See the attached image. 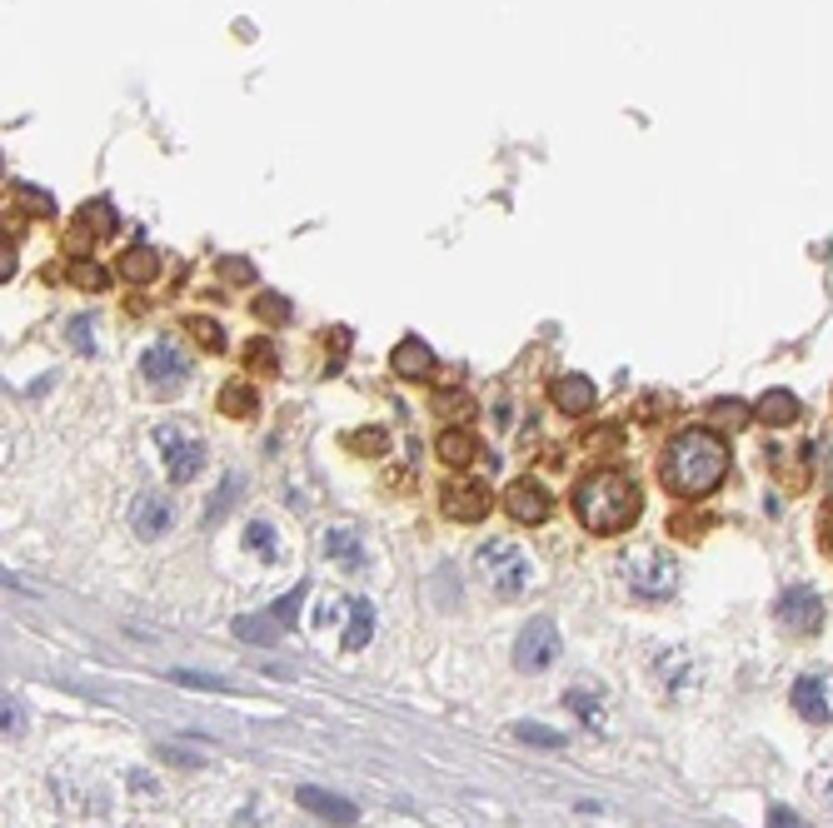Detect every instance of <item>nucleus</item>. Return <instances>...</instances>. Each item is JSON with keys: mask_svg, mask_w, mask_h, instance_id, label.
Returning a JSON list of instances; mask_svg holds the SVG:
<instances>
[{"mask_svg": "<svg viewBox=\"0 0 833 828\" xmlns=\"http://www.w3.org/2000/svg\"><path fill=\"white\" fill-rule=\"evenodd\" d=\"M729 474V444L714 430H679L664 444L659 479L674 499H703L724 485Z\"/></svg>", "mask_w": 833, "mask_h": 828, "instance_id": "obj_1", "label": "nucleus"}, {"mask_svg": "<svg viewBox=\"0 0 833 828\" xmlns=\"http://www.w3.org/2000/svg\"><path fill=\"white\" fill-rule=\"evenodd\" d=\"M638 509H644L638 489L614 470L585 474L579 489H574V515H579V525L589 534H619V529H629L638 519Z\"/></svg>", "mask_w": 833, "mask_h": 828, "instance_id": "obj_2", "label": "nucleus"}, {"mask_svg": "<svg viewBox=\"0 0 833 828\" xmlns=\"http://www.w3.org/2000/svg\"><path fill=\"white\" fill-rule=\"evenodd\" d=\"M475 570L485 574V584H495L499 594H520V589H530V579H534L530 554H524L514 539H485V544L475 549Z\"/></svg>", "mask_w": 833, "mask_h": 828, "instance_id": "obj_3", "label": "nucleus"}, {"mask_svg": "<svg viewBox=\"0 0 833 828\" xmlns=\"http://www.w3.org/2000/svg\"><path fill=\"white\" fill-rule=\"evenodd\" d=\"M624 579L638 599H669L679 589V564L664 549H634L624 560Z\"/></svg>", "mask_w": 833, "mask_h": 828, "instance_id": "obj_4", "label": "nucleus"}, {"mask_svg": "<svg viewBox=\"0 0 833 828\" xmlns=\"http://www.w3.org/2000/svg\"><path fill=\"white\" fill-rule=\"evenodd\" d=\"M141 375H145V385H151L155 395H175V389H185V379H190V360H185L180 344L155 340L151 350L141 355Z\"/></svg>", "mask_w": 833, "mask_h": 828, "instance_id": "obj_5", "label": "nucleus"}, {"mask_svg": "<svg viewBox=\"0 0 833 828\" xmlns=\"http://www.w3.org/2000/svg\"><path fill=\"white\" fill-rule=\"evenodd\" d=\"M559 654H564V644H559L554 619H530L524 634L514 639V669H520V674H544Z\"/></svg>", "mask_w": 833, "mask_h": 828, "instance_id": "obj_6", "label": "nucleus"}, {"mask_svg": "<svg viewBox=\"0 0 833 828\" xmlns=\"http://www.w3.org/2000/svg\"><path fill=\"white\" fill-rule=\"evenodd\" d=\"M155 444L165 450V474H170V485H190V479L206 470V444L180 434L175 424H160V430H155Z\"/></svg>", "mask_w": 833, "mask_h": 828, "instance_id": "obj_7", "label": "nucleus"}, {"mask_svg": "<svg viewBox=\"0 0 833 828\" xmlns=\"http://www.w3.org/2000/svg\"><path fill=\"white\" fill-rule=\"evenodd\" d=\"M774 614H779V625L789 629V634H819L823 629V599L813 589H803V584L784 589L779 604H774Z\"/></svg>", "mask_w": 833, "mask_h": 828, "instance_id": "obj_8", "label": "nucleus"}, {"mask_svg": "<svg viewBox=\"0 0 833 828\" xmlns=\"http://www.w3.org/2000/svg\"><path fill=\"white\" fill-rule=\"evenodd\" d=\"M504 509L514 525H544L554 509V499L544 495V485H534V479H520V485L504 489Z\"/></svg>", "mask_w": 833, "mask_h": 828, "instance_id": "obj_9", "label": "nucleus"}, {"mask_svg": "<svg viewBox=\"0 0 833 828\" xmlns=\"http://www.w3.org/2000/svg\"><path fill=\"white\" fill-rule=\"evenodd\" d=\"M444 515L459 519V525H479V519L489 515V489L475 485V479H465V485H444Z\"/></svg>", "mask_w": 833, "mask_h": 828, "instance_id": "obj_10", "label": "nucleus"}, {"mask_svg": "<svg viewBox=\"0 0 833 828\" xmlns=\"http://www.w3.org/2000/svg\"><path fill=\"white\" fill-rule=\"evenodd\" d=\"M175 525V505L165 495H135L131 499V529L141 539H160Z\"/></svg>", "mask_w": 833, "mask_h": 828, "instance_id": "obj_11", "label": "nucleus"}, {"mask_svg": "<svg viewBox=\"0 0 833 828\" xmlns=\"http://www.w3.org/2000/svg\"><path fill=\"white\" fill-rule=\"evenodd\" d=\"M595 385H589L585 375H559L549 385V405L559 409V415H589L595 409Z\"/></svg>", "mask_w": 833, "mask_h": 828, "instance_id": "obj_12", "label": "nucleus"}, {"mask_svg": "<svg viewBox=\"0 0 833 828\" xmlns=\"http://www.w3.org/2000/svg\"><path fill=\"white\" fill-rule=\"evenodd\" d=\"M390 365H395V375L400 379H430L434 375V350L420 340V334H410V340L395 344Z\"/></svg>", "mask_w": 833, "mask_h": 828, "instance_id": "obj_13", "label": "nucleus"}, {"mask_svg": "<svg viewBox=\"0 0 833 828\" xmlns=\"http://www.w3.org/2000/svg\"><path fill=\"white\" fill-rule=\"evenodd\" d=\"M300 808H310V814H320L325 824H340V828H349L359 818V808L349 798L325 794V788H300Z\"/></svg>", "mask_w": 833, "mask_h": 828, "instance_id": "obj_14", "label": "nucleus"}, {"mask_svg": "<svg viewBox=\"0 0 833 828\" xmlns=\"http://www.w3.org/2000/svg\"><path fill=\"white\" fill-rule=\"evenodd\" d=\"M793 709H799L809 724H833L829 684H823V678H799V684H793Z\"/></svg>", "mask_w": 833, "mask_h": 828, "instance_id": "obj_15", "label": "nucleus"}, {"mask_svg": "<svg viewBox=\"0 0 833 828\" xmlns=\"http://www.w3.org/2000/svg\"><path fill=\"white\" fill-rule=\"evenodd\" d=\"M803 415V405H799V395L793 389H764V399L754 405V420H764V424H793Z\"/></svg>", "mask_w": 833, "mask_h": 828, "instance_id": "obj_16", "label": "nucleus"}, {"mask_svg": "<svg viewBox=\"0 0 833 828\" xmlns=\"http://www.w3.org/2000/svg\"><path fill=\"white\" fill-rule=\"evenodd\" d=\"M345 649L355 654V649H365L369 639H375V604L369 599H349V614H345Z\"/></svg>", "mask_w": 833, "mask_h": 828, "instance_id": "obj_17", "label": "nucleus"}, {"mask_svg": "<svg viewBox=\"0 0 833 828\" xmlns=\"http://www.w3.org/2000/svg\"><path fill=\"white\" fill-rule=\"evenodd\" d=\"M255 409H260V399H255L249 379H230V385L220 389V415H230V420H249Z\"/></svg>", "mask_w": 833, "mask_h": 828, "instance_id": "obj_18", "label": "nucleus"}, {"mask_svg": "<svg viewBox=\"0 0 833 828\" xmlns=\"http://www.w3.org/2000/svg\"><path fill=\"white\" fill-rule=\"evenodd\" d=\"M120 275H125L131 285H151L155 275H160V255H155V250H145V245L125 250V255H120Z\"/></svg>", "mask_w": 833, "mask_h": 828, "instance_id": "obj_19", "label": "nucleus"}, {"mask_svg": "<svg viewBox=\"0 0 833 828\" xmlns=\"http://www.w3.org/2000/svg\"><path fill=\"white\" fill-rule=\"evenodd\" d=\"M434 450H440V460H444V464H455V470H465V464L479 454V440H475V434H469V430H444Z\"/></svg>", "mask_w": 833, "mask_h": 828, "instance_id": "obj_20", "label": "nucleus"}, {"mask_svg": "<svg viewBox=\"0 0 833 828\" xmlns=\"http://www.w3.org/2000/svg\"><path fill=\"white\" fill-rule=\"evenodd\" d=\"M325 554H330V560H340L345 570H359V564H365V549H359V539L349 534V529H330V534H325Z\"/></svg>", "mask_w": 833, "mask_h": 828, "instance_id": "obj_21", "label": "nucleus"}, {"mask_svg": "<svg viewBox=\"0 0 833 828\" xmlns=\"http://www.w3.org/2000/svg\"><path fill=\"white\" fill-rule=\"evenodd\" d=\"M280 619L275 614H249V619H235V634L240 639H249V644H275L280 639Z\"/></svg>", "mask_w": 833, "mask_h": 828, "instance_id": "obj_22", "label": "nucleus"}, {"mask_svg": "<svg viewBox=\"0 0 833 828\" xmlns=\"http://www.w3.org/2000/svg\"><path fill=\"white\" fill-rule=\"evenodd\" d=\"M709 415H714V424H724V430H744V424L754 420V409H748L744 399H714Z\"/></svg>", "mask_w": 833, "mask_h": 828, "instance_id": "obj_23", "label": "nucleus"}, {"mask_svg": "<svg viewBox=\"0 0 833 828\" xmlns=\"http://www.w3.org/2000/svg\"><path fill=\"white\" fill-rule=\"evenodd\" d=\"M110 230H115V216H110L105 200L80 205V235H110Z\"/></svg>", "mask_w": 833, "mask_h": 828, "instance_id": "obj_24", "label": "nucleus"}, {"mask_svg": "<svg viewBox=\"0 0 833 828\" xmlns=\"http://www.w3.org/2000/svg\"><path fill=\"white\" fill-rule=\"evenodd\" d=\"M240 489H245V479L240 474H225V485H220V495H215V505L206 509V525H220V519L235 509V499H240Z\"/></svg>", "mask_w": 833, "mask_h": 828, "instance_id": "obj_25", "label": "nucleus"}, {"mask_svg": "<svg viewBox=\"0 0 833 828\" xmlns=\"http://www.w3.org/2000/svg\"><path fill=\"white\" fill-rule=\"evenodd\" d=\"M514 739L534 743V749H564V733L544 729V724H514Z\"/></svg>", "mask_w": 833, "mask_h": 828, "instance_id": "obj_26", "label": "nucleus"}, {"mask_svg": "<svg viewBox=\"0 0 833 828\" xmlns=\"http://www.w3.org/2000/svg\"><path fill=\"white\" fill-rule=\"evenodd\" d=\"M245 549H255L260 560H275V554H280V549H275V529L265 525V519H255V525L245 529Z\"/></svg>", "mask_w": 833, "mask_h": 828, "instance_id": "obj_27", "label": "nucleus"}, {"mask_svg": "<svg viewBox=\"0 0 833 828\" xmlns=\"http://www.w3.org/2000/svg\"><path fill=\"white\" fill-rule=\"evenodd\" d=\"M70 334V350H80V355H96V324L86 320V314H76V320L66 324Z\"/></svg>", "mask_w": 833, "mask_h": 828, "instance_id": "obj_28", "label": "nucleus"}, {"mask_svg": "<svg viewBox=\"0 0 833 828\" xmlns=\"http://www.w3.org/2000/svg\"><path fill=\"white\" fill-rule=\"evenodd\" d=\"M245 365H249V369H265V375H275V365H280V360H275V344H270V340H249V344H245Z\"/></svg>", "mask_w": 833, "mask_h": 828, "instance_id": "obj_29", "label": "nucleus"}, {"mask_svg": "<svg viewBox=\"0 0 833 828\" xmlns=\"http://www.w3.org/2000/svg\"><path fill=\"white\" fill-rule=\"evenodd\" d=\"M255 314H260L265 324H285L290 320V300H285V295H260V300H255Z\"/></svg>", "mask_w": 833, "mask_h": 828, "instance_id": "obj_30", "label": "nucleus"}, {"mask_svg": "<svg viewBox=\"0 0 833 828\" xmlns=\"http://www.w3.org/2000/svg\"><path fill=\"white\" fill-rule=\"evenodd\" d=\"M300 604H304V584H295V589L290 594H285V599L280 604H275V619H280V625H295V619H300Z\"/></svg>", "mask_w": 833, "mask_h": 828, "instance_id": "obj_31", "label": "nucleus"}, {"mask_svg": "<svg viewBox=\"0 0 833 828\" xmlns=\"http://www.w3.org/2000/svg\"><path fill=\"white\" fill-rule=\"evenodd\" d=\"M15 195H21L25 205H31L35 216H55V200L45 190H35V185H25V180H15Z\"/></svg>", "mask_w": 833, "mask_h": 828, "instance_id": "obj_32", "label": "nucleus"}, {"mask_svg": "<svg viewBox=\"0 0 833 828\" xmlns=\"http://www.w3.org/2000/svg\"><path fill=\"white\" fill-rule=\"evenodd\" d=\"M190 330H196V340L206 344L210 355H220V350H225V330H220V324H210V320H190Z\"/></svg>", "mask_w": 833, "mask_h": 828, "instance_id": "obj_33", "label": "nucleus"}, {"mask_svg": "<svg viewBox=\"0 0 833 828\" xmlns=\"http://www.w3.org/2000/svg\"><path fill=\"white\" fill-rule=\"evenodd\" d=\"M70 280H76V285H86V290H105V285H110V275H105V269H100V265H86V260H80V265L70 269Z\"/></svg>", "mask_w": 833, "mask_h": 828, "instance_id": "obj_34", "label": "nucleus"}, {"mask_svg": "<svg viewBox=\"0 0 833 828\" xmlns=\"http://www.w3.org/2000/svg\"><path fill=\"white\" fill-rule=\"evenodd\" d=\"M0 724H5V733H21L25 729V704L15 699V694H5V714H0Z\"/></svg>", "mask_w": 833, "mask_h": 828, "instance_id": "obj_35", "label": "nucleus"}, {"mask_svg": "<svg viewBox=\"0 0 833 828\" xmlns=\"http://www.w3.org/2000/svg\"><path fill=\"white\" fill-rule=\"evenodd\" d=\"M220 275L235 285H249L255 280V265H249V260H220Z\"/></svg>", "mask_w": 833, "mask_h": 828, "instance_id": "obj_36", "label": "nucleus"}, {"mask_svg": "<svg viewBox=\"0 0 833 828\" xmlns=\"http://www.w3.org/2000/svg\"><path fill=\"white\" fill-rule=\"evenodd\" d=\"M564 704H574V709L585 714V724H595V729H599V704L589 699L585 688H574V694H564Z\"/></svg>", "mask_w": 833, "mask_h": 828, "instance_id": "obj_37", "label": "nucleus"}, {"mask_svg": "<svg viewBox=\"0 0 833 828\" xmlns=\"http://www.w3.org/2000/svg\"><path fill=\"white\" fill-rule=\"evenodd\" d=\"M175 678H180V684H200V688H225V678L220 674H196V669H180Z\"/></svg>", "mask_w": 833, "mask_h": 828, "instance_id": "obj_38", "label": "nucleus"}, {"mask_svg": "<svg viewBox=\"0 0 833 828\" xmlns=\"http://www.w3.org/2000/svg\"><path fill=\"white\" fill-rule=\"evenodd\" d=\"M768 828H803V818L789 808H768Z\"/></svg>", "mask_w": 833, "mask_h": 828, "instance_id": "obj_39", "label": "nucleus"}, {"mask_svg": "<svg viewBox=\"0 0 833 828\" xmlns=\"http://www.w3.org/2000/svg\"><path fill=\"white\" fill-rule=\"evenodd\" d=\"M434 409H444V415H449V409H459V420H465V409H475V405H469L465 395H440V399H434Z\"/></svg>", "mask_w": 833, "mask_h": 828, "instance_id": "obj_40", "label": "nucleus"}, {"mask_svg": "<svg viewBox=\"0 0 833 828\" xmlns=\"http://www.w3.org/2000/svg\"><path fill=\"white\" fill-rule=\"evenodd\" d=\"M823 798H829V804H833V784H829V788H823Z\"/></svg>", "mask_w": 833, "mask_h": 828, "instance_id": "obj_41", "label": "nucleus"}]
</instances>
